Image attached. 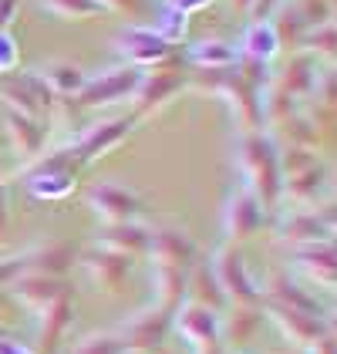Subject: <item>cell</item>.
Segmentation results:
<instances>
[{"label": "cell", "mask_w": 337, "mask_h": 354, "mask_svg": "<svg viewBox=\"0 0 337 354\" xmlns=\"http://www.w3.org/2000/svg\"><path fill=\"white\" fill-rule=\"evenodd\" d=\"M168 317H172V314L159 310V307H148V310H142V314L128 317V321L122 324L118 341L125 344V351H139V354L159 351V344H162V337H166Z\"/></svg>", "instance_id": "cell-1"}, {"label": "cell", "mask_w": 337, "mask_h": 354, "mask_svg": "<svg viewBox=\"0 0 337 354\" xmlns=\"http://www.w3.org/2000/svg\"><path fill=\"white\" fill-rule=\"evenodd\" d=\"M243 165H247V176L253 179L260 199L267 206H273L277 196H280V183H277V159H273L270 145H263L260 138H247V145H243Z\"/></svg>", "instance_id": "cell-2"}, {"label": "cell", "mask_w": 337, "mask_h": 354, "mask_svg": "<svg viewBox=\"0 0 337 354\" xmlns=\"http://www.w3.org/2000/svg\"><path fill=\"white\" fill-rule=\"evenodd\" d=\"M213 277H216L220 290L233 294V297L240 300V304H247V307L260 304V290H256V283H253L250 277H247L243 257H240L236 250H220V257H216V267H213Z\"/></svg>", "instance_id": "cell-3"}, {"label": "cell", "mask_w": 337, "mask_h": 354, "mask_svg": "<svg viewBox=\"0 0 337 354\" xmlns=\"http://www.w3.org/2000/svg\"><path fill=\"white\" fill-rule=\"evenodd\" d=\"M148 250H152L155 263L179 267V270L193 267V260H196V243H193L182 230H175V226H159V230H148Z\"/></svg>", "instance_id": "cell-4"}, {"label": "cell", "mask_w": 337, "mask_h": 354, "mask_svg": "<svg viewBox=\"0 0 337 354\" xmlns=\"http://www.w3.org/2000/svg\"><path fill=\"white\" fill-rule=\"evenodd\" d=\"M81 267L91 273V280L98 287H105L108 294H115L125 283L128 270H132V257L115 253V250H88V253H81Z\"/></svg>", "instance_id": "cell-5"}, {"label": "cell", "mask_w": 337, "mask_h": 354, "mask_svg": "<svg viewBox=\"0 0 337 354\" xmlns=\"http://www.w3.org/2000/svg\"><path fill=\"white\" fill-rule=\"evenodd\" d=\"M267 310L273 314V321L283 327V334L304 348H314L324 334H327V324L317 317V314H304V310H290V307H280V304H267Z\"/></svg>", "instance_id": "cell-6"}, {"label": "cell", "mask_w": 337, "mask_h": 354, "mask_svg": "<svg viewBox=\"0 0 337 354\" xmlns=\"http://www.w3.org/2000/svg\"><path fill=\"white\" fill-rule=\"evenodd\" d=\"M88 203H91V209L98 216L108 219V226L112 223H128V216L139 209V199L128 189H122V186H112V183L95 186V189L88 192Z\"/></svg>", "instance_id": "cell-7"}, {"label": "cell", "mask_w": 337, "mask_h": 354, "mask_svg": "<svg viewBox=\"0 0 337 354\" xmlns=\"http://www.w3.org/2000/svg\"><path fill=\"white\" fill-rule=\"evenodd\" d=\"M179 330L193 341V344H216V337H220V321H216V310H209V307H199V304H186L182 310H179Z\"/></svg>", "instance_id": "cell-8"}, {"label": "cell", "mask_w": 337, "mask_h": 354, "mask_svg": "<svg viewBox=\"0 0 337 354\" xmlns=\"http://www.w3.org/2000/svg\"><path fill=\"white\" fill-rule=\"evenodd\" d=\"M226 233L233 236V240H247L253 236L256 230H260V203L253 199L250 192H240V196H233L229 199V206H226Z\"/></svg>", "instance_id": "cell-9"}, {"label": "cell", "mask_w": 337, "mask_h": 354, "mask_svg": "<svg viewBox=\"0 0 337 354\" xmlns=\"http://www.w3.org/2000/svg\"><path fill=\"white\" fill-rule=\"evenodd\" d=\"M14 290H17V297H24V304L30 307H48V304H55V300L68 297V287L64 283H57L55 277H41V273H24V277H17L14 280Z\"/></svg>", "instance_id": "cell-10"}, {"label": "cell", "mask_w": 337, "mask_h": 354, "mask_svg": "<svg viewBox=\"0 0 337 354\" xmlns=\"http://www.w3.org/2000/svg\"><path fill=\"white\" fill-rule=\"evenodd\" d=\"M152 283H155L159 310H166V314H172L182 304V297H186V270H179V267L155 263L152 267Z\"/></svg>", "instance_id": "cell-11"}, {"label": "cell", "mask_w": 337, "mask_h": 354, "mask_svg": "<svg viewBox=\"0 0 337 354\" xmlns=\"http://www.w3.org/2000/svg\"><path fill=\"white\" fill-rule=\"evenodd\" d=\"M293 260L310 273V277H317L320 283H334V246L327 243H304L293 250Z\"/></svg>", "instance_id": "cell-12"}, {"label": "cell", "mask_w": 337, "mask_h": 354, "mask_svg": "<svg viewBox=\"0 0 337 354\" xmlns=\"http://www.w3.org/2000/svg\"><path fill=\"white\" fill-rule=\"evenodd\" d=\"M102 240H105V250L135 257V253H145V250H148V230H145V226H135V223H112V226L102 233Z\"/></svg>", "instance_id": "cell-13"}, {"label": "cell", "mask_w": 337, "mask_h": 354, "mask_svg": "<svg viewBox=\"0 0 337 354\" xmlns=\"http://www.w3.org/2000/svg\"><path fill=\"white\" fill-rule=\"evenodd\" d=\"M280 233L287 240H293V243H300V246L304 243H324V240L331 236V223H324L317 213H297V216H290L283 223Z\"/></svg>", "instance_id": "cell-14"}, {"label": "cell", "mask_w": 337, "mask_h": 354, "mask_svg": "<svg viewBox=\"0 0 337 354\" xmlns=\"http://www.w3.org/2000/svg\"><path fill=\"white\" fill-rule=\"evenodd\" d=\"M68 314H71V300L61 297L55 304H48L44 307V327H41V344L48 348V351H55L57 341H61V334H64V327H68Z\"/></svg>", "instance_id": "cell-15"}, {"label": "cell", "mask_w": 337, "mask_h": 354, "mask_svg": "<svg viewBox=\"0 0 337 354\" xmlns=\"http://www.w3.org/2000/svg\"><path fill=\"white\" fill-rule=\"evenodd\" d=\"M186 290L193 294V304H199V307H209V310H216V307L223 304V290H220L216 277L206 270V267H196L193 280H186Z\"/></svg>", "instance_id": "cell-16"}, {"label": "cell", "mask_w": 337, "mask_h": 354, "mask_svg": "<svg viewBox=\"0 0 337 354\" xmlns=\"http://www.w3.org/2000/svg\"><path fill=\"white\" fill-rule=\"evenodd\" d=\"M122 129H125V122H115V125H95V132H88V138L81 142V156H95L98 149H105V145H112L115 138L122 136Z\"/></svg>", "instance_id": "cell-17"}, {"label": "cell", "mask_w": 337, "mask_h": 354, "mask_svg": "<svg viewBox=\"0 0 337 354\" xmlns=\"http://www.w3.org/2000/svg\"><path fill=\"white\" fill-rule=\"evenodd\" d=\"M75 354H125V344L118 341V334H88Z\"/></svg>", "instance_id": "cell-18"}, {"label": "cell", "mask_w": 337, "mask_h": 354, "mask_svg": "<svg viewBox=\"0 0 337 354\" xmlns=\"http://www.w3.org/2000/svg\"><path fill=\"white\" fill-rule=\"evenodd\" d=\"M260 327V310H253V307H247V310H240L233 321H229V327H226V334L236 341V344H243L247 337H250L253 330Z\"/></svg>", "instance_id": "cell-19"}, {"label": "cell", "mask_w": 337, "mask_h": 354, "mask_svg": "<svg viewBox=\"0 0 337 354\" xmlns=\"http://www.w3.org/2000/svg\"><path fill=\"white\" fill-rule=\"evenodd\" d=\"M314 179H320V172L310 165L307 176H293V179L287 183V192H290L293 199H307V196H314V192L320 189V183H314Z\"/></svg>", "instance_id": "cell-20"}, {"label": "cell", "mask_w": 337, "mask_h": 354, "mask_svg": "<svg viewBox=\"0 0 337 354\" xmlns=\"http://www.w3.org/2000/svg\"><path fill=\"white\" fill-rule=\"evenodd\" d=\"M48 75H51V82L61 84V88H68V91L81 84V71H78V68H71V64H55Z\"/></svg>", "instance_id": "cell-21"}, {"label": "cell", "mask_w": 337, "mask_h": 354, "mask_svg": "<svg viewBox=\"0 0 337 354\" xmlns=\"http://www.w3.org/2000/svg\"><path fill=\"white\" fill-rule=\"evenodd\" d=\"M44 3L57 14H95L98 10L91 0H44Z\"/></svg>", "instance_id": "cell-22"}, {"label": "cell", "mask_w": 337, "mask_h": 354, "mask_svg": "<svg viewBox=\"0 0 337 354\" xmlns=\"http://www.w3.org/2000/svg\"><path fill=\"white\" fill-rule=\"evenodd\" d=\"M314 354H334V337H331V330H327V334L314 344Z\"/></svg>", "instance_id": "cell-23"}, {"label": "cell", "mask_w": 337, "mask_h": 354, "mask_svg": "<svg viewBox=\"0 0 337 354\" xmlns=\"http://www.w3.org/2000/svg\"><path fill=\"white\" fill-rule=\"evenodd\" d=\"M10 10H14V0H0V24L10 17Z\"/></svg>", "instance_id": "cell-24"}, {"label": "cell", "mask_w": 337, "mask_h": 354, "mask_svg": "<svg viewBox=\"0 0 337 354\" xmlns=\"http://www.w3.org/2000/svg\"><path fill=\"white\" fill-rule=\"evenodd\" d=\"M196 354H223V351H220V344H199Z\"/></svg>", "instance_id": "cell-25"}, {"label": "cell", "mask_w": 337, "mask_h": 354, "mask_svg": "<svg viewBox=\"0 0 337 354\" xmlns=\"http://www.w3.org/2000/svg\"><path fill=\"white\" fill-rule=\"evenodd\" d=\"M125 354H139V351H125Z\"/></svg>", "instance_id": "cell-26"}, {"label": "cell", "mask_w": 337, "mask_h": 354, "mask_svg": "<svg viewBox=\"0 0 337 354\" xmlns=\"http://www.w3.org/2000/svg\"><path fill=\"white\" fill-rule=\"evenodd\" d=\"M152 354H162V351H152Z\"/></svg>", "instance_id": "cell-27"}]
</instances>
